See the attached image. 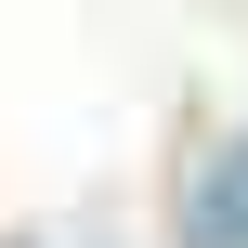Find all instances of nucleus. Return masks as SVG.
<instances>
[{
    "label": "nucleus",
    "instance_id": "nucleus-1",
    "mask_svg": "<svg viewBox=\"0 0 248 248\" xmlns=\"http://www.w3.org/2000/svg\"><path fill=\"white\" fill-rule=\"evenodd\" d=\"M183 248H248V144L196 183V209H183Z\"/></svg>",
    "mask_w": 248,
    "mask_h": 248
}]
</instances>
